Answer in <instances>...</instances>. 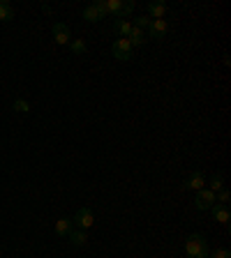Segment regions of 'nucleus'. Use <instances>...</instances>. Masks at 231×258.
I'll return each instance as SVG.
<instances>
[{
    "label": "nucleus",
    "mask_w": 231,
    "mask_h": 258,
    "mask_svg": "<svg viewBox=\"0 0 231 258\" xmlns=\"http://www.w3.org/2000/svg\"><path fill=\"white\" fill-rule=\"evenodd\" d=\"M185 256L188 258H208V242L204 235L192 233L185 240Z\"/></svg>",
    "instance_id": "obj_1"
},
{
    "label": "nucleus",
    "mask_w": 231,
    "mask_h": 258,
    "mask_svg": "<svg viewBox=\"0 0 231 258\" xmlns=\"http://www.w3.org/2000/svg\"><path fill=\"white\" fill-rule=\"evenodd\" d=\"M84 18L86 21H90V23H98L102 18H106V2L104 0H98V2H92L84 9Z\"/></svg>",
    "instance_id": "obj_2"
},
{
    "label": "nucleus",
    "mask_w": 231,
    "mask_h": 258,
    "mask_svg": "<svg viewBox=\"0 0 231 258\" xmlns=\"http://www.w3.org/2000/svg\"><path fill=\"white\" fill-rule=\"evenodd\" d=\"M111 53H114V58L116 60H132L134 58V48H132V44L128 42V39H116L114 42V46H111Z\"/></svg>",
    "instance_id": "obj_3"
},
{
    "label": "nucleus",
    "mask_w": 231,
    "mask_h": 258,
    "mask_svg": "<svg viewBox=\"0 0 231 258\" xmlns=\"http://www.w3.org/2000/svg\"><path fill=\"white\" fill-rule=\"evenodd\" d=\"M72 224H76L81 231H88V228H92V224H95V215H92L88 208H79L72 219Z\"/></svg>",
    "instance_id": "obj_4"
},
{
    "label": "nucleus",
    "mask_w": 231,
    "mask_h": 258,
    "mask_svg": "<svg viewBox=\"0 0 231 258\" xmlns=\"http://www.w3.org/2000/svg\"><path fill=\"white\" fill-rule=\"evenodd\" d=\"M196 208H199V210H210V208H213L215 203H218V198H215V194L210 192V189H206V187H204V189H199V192H196Z\"/></svg>",
    "instance_id": "obj_5"
},
{
    "label": "nucleus",
    "mask_w": 231,
    "mask_h": 258,
    "mask_svg": "<svg viewBox=\"0 0 231 258\" xmlns=\"http://www.w3.org/2000/svg\"><path fill=\"white\" fill-rule=\"evenodd\" d=\"M166 30H169L166 18H155V21H150V25H148V37H150V39H162V37L166 35Z\"/></svg>",
    "instance_id": "obj_6"
},
{
    "label": "nucleus",
    "mask_w": 231,
    "mask_h": 258,
    "mask_svg": "<svg viewBox=\"0 0 231 258\" xmlns=\"http://www.w3.org/2000/svg\"><path fill=\"white\" fill-rule=\"evenodd\" d=\"M204 187H206V178H204L201 171H192V173L188 175V180L182 182V189H192V192H199Z\"/></svg>",
    "instance_id": "obj_7"
},
{
    "label": "nucleus",
    "mask_w": 231,
    "mask_h": 258,
    "mask_svg": "<svg viewBox=\"0 0 231 258\" xmlns=\"http://www.w3.org/2000/svg\"><path fill=\"white\" fill-rule=\"evenodd\" d=\"M132 21L130 18H116L114 21V35H118V39H128L132 32Z\"/></svg>",
    "instance_id": "obj_8"
},
{
    "label": "nucleus",
    "mask_w": 231,
    "mask_h": 258,
    "mask_svg": "<svg viewBox=\"0 0 231 258\" xmlns=\"http://www.w3.org/2000/svg\"><path fill=\"white\" fill-rule=\"evenodd\" d=\"M51 30H54V39H56V44H70L72 42V39H70V25L67 23H60V21H58V23H54V28H51Z\"/></svg>",
    "instance_id": "obj_9"
},
{
    "label": "nucleus",
    "mask_w": 231,
    "mask_h": 258,
    "mask_svg": "<svg viewBox=\"0 0 231 258\" xmlns=\"http://www.w3.org/2000/svg\"><path fill=\"white\" fill-rule=\"evenodd\" d=\"M148 16L155 21V18H164L166 16V5L162 2V0H152V2H148Z\"/></svg>",
    "instance_id": "obj_10"
},
{
    "label": "nucleus",
    "mask_w": 231,
    "mask_h": 258,
    "mask_svg": "<svg viewBox=\"0 0 231 258\" xmlns=\"http://www.w3.org/2000/svg\"><path fill=\"white\" fill-rule=\"evenodd\" d=\"M210 212H213V219H215L218 224H229L231 215H229V208H226V205L215 203L213 208H210Z\"/></svg>",
    "instance_id": "obj_11"
},
{
    "label": "nucleus",
    "mask_w": 231,
    "mask_h": 258,
    "mask_svg": "<svg viewBox=\"0 0 231 258\" xmlns=\"http://www.w3.org/2000/svg\"><path fill=\"white\" fill-rule=\"evenodd\" d=\"M54 231H56V235H58V238H67V235L72 233L74 228H72V222H70V219H67V217H60V219H58V222H56Z\"/></svg>",
    "instance_id": "obj_12"
},
{
    "label": "nucleus",
    "mask_w": 231,
    "mask_h": 258,
    "mask_svg": "<svg viewBox=\"0 0 231 258\" xmlns=\"http://www.w3.org/2000/svg\"><path fill=\"white\" fill-rule=\"evenodd\" d=\"M146 32L144 30H139V28H132V32H130V37H128V42L132 44V48H136V46H144L146 44Z\"/></svg>",
    "instance_id": "obj_13"
},
{
    "label": "nucleus",
    "mask_w": 231,
    "mask_h": 258,
    "mask_svg": "<svg viewBox=\"0 0 231 258\" xmlns=\"http://www.w3.org/2000/svg\"><path fill=\"white\" fill-rule=\"evenodd\" d=\"M14 18V7L12 2H7V0H0V21L7 23V21H12Z\"/></svg>",
    "instance_id": "obj_14"
},
{
    "label": "nucleus",
    "mask_w": 231,
    "mask_h": 258,
    "mask_svg": "<svg viewBox=\"0 0 231 258\" xmlns=\"http://www.w3.org/2000/svg\"><path fill=\"white\" fill-rule=\"evenodd\" d=\"M67 238H70V242H72L74 247H84V245H88V233H86V231H72V233L67 235Z\"/></svg>",
    "instance_id": "obj_15"
},
{
    "label": "nucleus",
    "mask_w": 231,
    "mask_h": 258,
    "mask_svg": "<svg viewBox=\"0 0 231 258\" xmlns=\"http://www.w3.org/2000/svg\"><path fill=\"white\" fill-rule=\"evenodd\" d=\"M222 187H224V178H222V173H213V175H210V182H208L206 189H210L213 194H218Z\"/></svg>",
    "instance_id": "obj_16"
},
{
    "label": "nucleus",
    "mask_w": 231,
    "mask_h": 258,
    "mask_svg": "<svg viewBox=\"0 0 231 258\" xmlns=\"http://www.w3.org/2000/svg\"><path fill=\"white\" fill-rule=\"evenodd\" d=\"M70 48H72L74 55H84L86 51H88V44H86L84 39H72V42H70Z\"/></svg>",
    "instance_id": "obj_17"
},
{
    "label": "nucleus",
    "mask_w": 231,
    "mask_h": 258,
    "mask_svg": "<svg viewBox=\"0 0 231 258\" xmlns=\"http://www.w3.org/2000/svg\"><path fill=\"white\" fill-rule=\"evenodd\" d=\"M120 7H122V0H106V14H111V16L118 18Z\"/></svg>",
    "instance_id": "obj_18"
},
{
    "label": "nucleus",
    "mask_w": 231,
    "mask_h": 258,
    "mask_svg": "<svg viewBox=\"0 0 231 258\" xmlns=\"http://www.w3.org/2000/svg\"><path fill=\"white\" fill-rule=\"evenodd\" d=\"M134 0H128V2H122V7H120V14H118V18H128L130 14L134 12Z\"/></svg>",
    "instance_id": "obj_19"
},
{
    "label": "nucleus",
    "mask_w": 231,
    "mask_h": 258,
    "mask_svg": "<svg viewBox=\"0 0 231 258\" xmlns=\"http://www.w3.org/2000/svg\"><path fill=\"white\" fill-rule=\"evenodd\" d=\"M208 258H231V252L226 247H220V249H213V252L208 254Z\"/></svg>",
    "instance_id": "obj_20"
},
{
    "label": "nucleus",
    "mask_w": 231,
    "mask_h": 258,
    "mask_svg": "<svg viewBox=\"0 0 231 258\" xmlns=\"http://www.w3.org/2000/svg\"><path fill=\"white\" fill-rule=\"evenodd\" d=\"M150 21H152L150 16H139L132 25H134V28H139V30H148V25H150Z\"/></svg>",
    "instance_id": "obj_21"
},
{
    "label": "nucleus",
    "mask_w": 231,
    "mask_h": 258,
    "mask_svg": "<svg viewBox=\"0 0 231 258\" xmlns=\"http://www.w3.org/2000/svg\"><path fill=\"white\" fill-rule=\"evenodd\" d=\"M215 198H218V203H222V205H226L229 203V198H231V194H229V189L226 187H222L218 194H215Z\"/></svg>",
    "instance_id": "obj_22"
},
{
    "label": "nucleus",
    "mask_w": 231,
    "mask_h": 258,
    "mask_svg": "<svg viewBox=\"0 0 231 258\" xmlns=\"http://www.w3.org/2000/svg\"><path fill=\"white\" fill-rule=\"evenodd\" d=\"M14 111H18V113H28V111H30V106H28V102H26V99H14Z\"/></svg>",
    "instance_id": "obj_23"
}]
</instances>
